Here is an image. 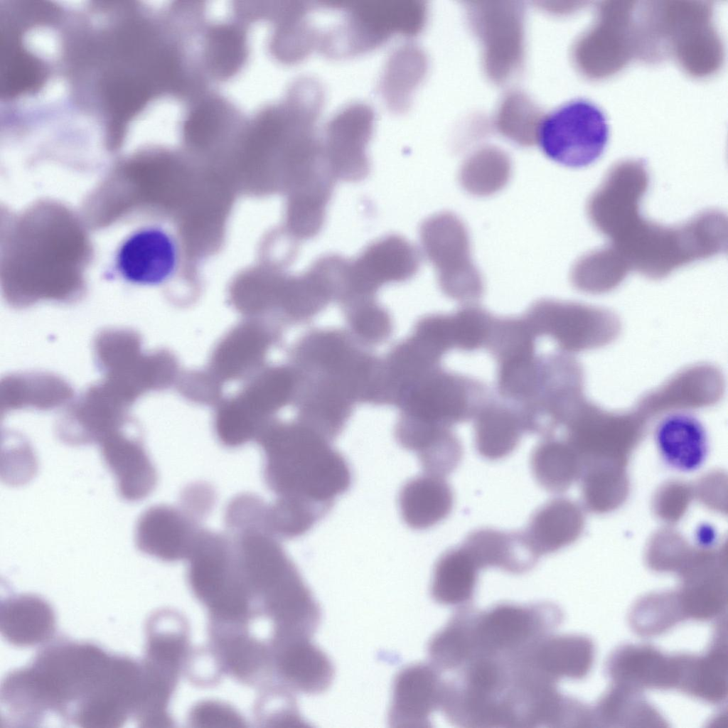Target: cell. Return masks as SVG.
<instances>
[{
  "instance_id": "6da1fadb",
  "label": "cell",
  "mask_w": 728,
  "mask_h": 728,
  "mask_svg": "<svg viewBox=\"0 0 728 728\" xmlns=\"http://www.w3.org/2000/svg\"><path fill=\"white\" fill-rule=\"evenodd\" d=\"M299 422L330 441L358 403L368 404L379 360L346 329L315 328L294 350Z\"/></svg>"
},
{
  "instance_id": "7a4b0ae2",
  "label": "cell",
  "mask_w": 728,
  "mask_h": 728,
  "mask_svg": "<svg viewBox=\"0 0 728 728\" xmlns=\"http://www.w3.org/2000/svg\"><path fill=\"white\" fill-rule=\"evenodd\" d=\"M646 188L616 183L596 198L589 216L611 240L603 251L625 276L637 269L651 278L664 277L675 268L707 258L711 235L698 215L683 225L665 228L650 223L638 212Z\"/></svg>"
},
{
  "instance_id": "3957f363",
  "label": "cell",
  "mask_w": 728,
  "mask_h": 728,
  "mask_svg": "<svg viewBox=\"0 0 728 728\" xmlns=\"http://www.w3.org/2000/svg\"><path fill=\"white\" fill-rule=\"evenodd\" d=\"M259 441L264 479L277 497L330 511L336 498L350 487L352 473L346 458L331 441L300 422L277 426Z\"/></svg>"
},
{
  "instance_id": "277c9868",
  "label": "cell",
  "mask_w": 728,
  "mask_h": 728,
  "mask_svg": "<svg viewBox=\"0 0 728 728\" xmlns=\"http://www.w3.org/2000/svg\"><path fill=\"white\" fill-rule=\"evenodd\" d=\"M113 655L90 643L58 640L43 647L28 666L48 710L70 721L100 689Z\"/></svg>"
},
{
  "instance_id": "5b68a950",
  "label": "cell",
  "mask_w": 728,
  "mask_h": 728,
  "mask_svg": "<svg viewBox=\"0 0 728 728\" xmlns=\"http://www.w3.org/2000/svg\"><path fill=\"white\" fill-rule=\"evenodd\" d=\"M188 560L191 587L214 624L245 626L251 615L252 596L230 537L203 529Z\"/></svg>"
},
{
  "instance_id": "8992f818",
  "label": "cell",
  "mask_w": 728,
  "mask_h": 728,
  "mask_svg": "<svg viewBox=\"0 0 728 728\" xmlns=\"http://www.w3.org/2000/svg\"><path fill=\"white\" fill-rule=\"evenodd\" d=\"M490 392L480 380L440 365L400 387L392 405L398 419L451 429L473 419Z\"/></svg>"
},
{
  "instance_id": "52a82bcc",
  "label": "cell",
  "mask_w": 728,
  "mask_h": 728,
  "mask_svg": "<svg viewBox=\"0 0 728 728\" xmlns=\"http://www.w3.org/2000/svg\"><path fill=\"white\" fill-rule=\"evenodd\" d=\"M419 232L423 253L434 268L441 292L463 304L476 303L484 293V282L472 260L463 221L451 212H440L426 218Z\"/></svg>"
},
{
  "instance_id": "ba28073f",
  "label": "cell",
  "mask_w": 728,
  "mask_h": 728,
  "mask_svg": "<svg viewBox=\"0 0 728 728\" xmlns=\"http://www.w3.org/2000/svg\"><path fill=\"white\" fill-rule=\"evenodd\" d=\"M582 365L562 351L539 355L535 385L517 407L525 433L550 437L587 400Z\"/></svg>"
},
{
  "instance_id": "9c48e42d",
  "label": "cell",
  "mask_w": 728,
  "mask_h": 728,
  "mask_svg": "<svg viewBox=\"0 0 728 728\" xmlns=\"http://www.w3.org/2000/svg\"><path fill=\"white\" fill-rule=\"evenodd\" d=\"M609 127L604 112L584 99L568 102L540 122L537 138L545 154L570 168L596 161L604 152Z\"/></svg>"
},
{
  "instance_id": "30bf717a",
  "label": "cell",
  "mask_w": 728,
  "mask_h": 728,
  "mask_svg": "<svg viewBox=\"0 0 728 728\" xmlns=\"http://www.w3.org/2000/svg\"><path fill=\"white\" fill-rule=\"evenodd\" d=\"M537 337L555 341L562 352L571 354L596 349L613 342L621 323L609 310L590 305L541 299L523 315Z\"/></svg>"
},
{
  "instance_id": "8fae6325",
  "label": "cell",
  "mask_w": 728,
  "mask_h": 728,
  "mask_svg": "<svg viewBox=\"0 0 728 728\" xmlns=\"http://www.w3.org/2000/svg\"><path fill=\"white\" fill-rule=\"evenodd\" d=\"M420 263L419 250L405 237L392 234L380 237L356 257L348 259L336 302L342 306L376 299L383 285L412 279L419 271Z\"/></svg>"
},
{
  "instance_id": "7c38bea8",
  "label": "cell",
  "mask_w": 728,
  "mask_h": 728,
  "mask_svg": "<svg viewBox=\"0 0 728 728\" xmlns=\"http://www.w3.org/2000/svg\"><path fill=\"white\" fill-rule=\"evenodd\" d=\"M373 113L363 105L346 107L328 123L321 139L324 159L336 180L359 182L370 173L367 154Z\"/></svg>"
},
{
  "instance_id": "4fadbf2b",
  "label": "cell",
  "mask_w": 728,
  "mask_h": 728,
  "mask_svg": "<svg viewBox=\"0 0 728 728\" xmlns=\"http://www.w3.org/2000/svg\"><path fill=\"white\" fill-rule=\"evenodd\" d=\"M180 258L177 238L165 228L153 225L135 231L122 242L115 267L128 282L156 286L176 274Z\"/></svg>"
},
{
  "instance_id": "5bb4252c",
  "label": "cell",
  "mask_w": 728,
  "mask_h": 728,
  "mask_svg": "<svg viewBox=\"0 0 728 728\" xmlns=\"http://www.w3.org/2000/svg\"><path fill=\"white\" fill-rule=\"evenodd\" d=\"M200 518L180 503L157 505L139 518L135 542L143 553L173 562L188 559L201 530Z\"/></svg>"
},
{
  "instance_id": "9a60e30c",
  "label": "cell",
  "mask_w": 728,
  "mask_h": 728,
  "mask_svg": "<svg viewBox=\"0 0 728 728\" xmlns=\"http://www.w3.org/2000/svg\"><path fill=\"white\" fill-rule=\"evenodd\" d=\"M270 648L273 671L286 690L318 694L331 685L333 665L327 655L311 641L310 636L274 633Z\"/></svg>"
},
{
  "instance_id": "2e32d148",
  "label": "cell",
  "mask_w": 728,
  "mask_h": 728,
  "mask_svg": "<svg viewBox=\"0 0 728 728\" xmlns=\"http://www.w3.org/2000/svg\"><path fill=\"white\" fill-rule=\"evenodd\" d=\"M721 372L710 365H696L676 373L639 400L636 410L645 417L710 407L724 391Z\"/></svg>"
},
{
  "instance_id": "e0dca14e",
  "label": "cell",
  "mask_w": 728,
  "mask_h": 728,
  "mask_svg": "<svg viewBox=\"0 0 728 728\" xmlns=\"http://www.w3.org/2000/svg\"><path fill=\"white\" fill-rule=\"evenodd\" d=\"M443 687L431 666L416 663L402 669L395 676L389 710L393 727H423L441 702Z\"/></svg>"
},
{
  "instance_id": "ac0fdd59",
  "label": "cell",
  "mask_w": 728,
  "mask_h": 728,
  "mask_svg": "<svg viewBox=\"0 0 728 728\" xmlns=\"http://www.w3.org/2000/svg\"><path fill=\"white\" fill-rule=\"evenodd\" d=\"M655 446L662 462L669 469L688 473L705 463L710 451L707 431L689 412L663 415L654 432Z\"/></svg>"
},
{
  "instance_id": "d6986e66",
  "label": "cell",
  "mask_w": 728,
  "mask_h": 728,
  "mask_svg": "<svg viewBox=\"0 0 728 728\" xmlns=\"http://www.w3.org/2000/svg\"><path fill=\"white\" fill-rule=\"evenodd\" d=\"M608 671L616 685L634 690L677 687L680 659L649 646H625L611 657Z\"/></svg>"
},
{
  "instance_id": "ffe728a7",
  "label": "cell",
  "mask_w": 728,
  "mask_h": 728,
  "mask_svg": "<svg viewBox=\"0 0 728 728\" xmlns=\"http://www.w3.org/2000/svg\"><path fill=\"white\" fill-rule=\"evenodd\" d=\"M461 546L480 569L498 567L513 573L531 569L540 556L524 531L479 528L469 534Z\"/></svg>"
},
{
  "instance_id": "44dd1931",
  "label": "cell",
  "mask_w": 728,
  "mask_h": 728,
  "mask_svg": "<svg viewBox=\"0 0 728 728\" xmlns=\"http://www.w3.org/2000/svg\"><path fill=\"white\" fill-rule=\"evenodd\" d=\"M55 630V616L43 599L30 594H16L1 601L0 632L9 643L27 647L48 641Z\"/></svg>"
},
{
  "instance_id": "7402d4cb",
  "label": "cell",
  "mask_w": 728,
  "mask_h": 728,
  "mask_svg": "<svg viewBox=\"0 0 728 728\" xmlns=\"http://www.w3.org/2000/svg\"><path fill=\"white\" fill-rule=\"evenodd\" d=\"M473 419L476 449L490 461L510 454L525 433L517 407L493 395Z\"/></svg>"
},
{
  "instance_id": "603a6c76",
  "label": "cell",
  "mask_w": 728,
  "mask_h": 728,
  "mask_svg": "<svg viewBox=\"0 0 728 728\" xmlns=\"http://www.w3.org/2000/svg\"><path fill=\"white\" fill-rule=\"evenodd\" d=\"M454 493L444 477L425 473L407 481L398 498L400 515L410 528L425 530L451 513Z\"/></svg>"
},
{
  "instance_id": "cb8c5ba5",
  "label": "cell",
  "mask_w": 728,
  "mask_h": 728,
  "mask_svg": "<svg viewBox=\"0 0 728 728\" xmlns=\"http://www.w3.org/2000/svg\"><path fill=\"white\" fill-rule=\"evenodd\" d=\"M240 23L218 22L204 27L200 60L209 81L228 79L245 64L248 55L247 36Z\"/></svg>"
},
{
  "instance_id": "d4e9b609",
  "label": "cell",
  "mask_w": 728,
  "mask_h": 728,
  "mask_svg": "<svg viewBox=\"0 0 728 728\" xmlns=\"http://www.w3.org/2000/svg\"><path fill=\"white\" fill-rule=\"evenodd\" d=\"M102 452L124 499L140 500L153 491L157 482L156 471L140 444L122 439L109 440L104 444Z\"/></svg>"
},
{
  "instance_id": "484cf974",
  "label": "cell",
  "mask_w": 728,
  "mask_h": 728,
  "mask_svg": "<svg viewBox=\"0 0 728 728\" xmlns=\"http://www.w3.org/2000/svg\"><path fill=\"white\" fill-rule=\"evenodd\" d=\"M213 639L223 670L244 682H258L272 668L270 651L244 626H216Z\"/></svg>"
},
{
  "instance_id": "4316f807",
  "label": "cell",
  "mask_w": 728,
  "mask_h": 728,
  "mask_svg": "<svg viewBox=\"0 0 728 728\" xmlns=\"http://www.w3.org/2000/svg\"><path fill=\"white\" fill-rule=\"evenodd\" d=\"M143 662L176 681L188 650L186 624L176 614L156 612L146 625Z\"/></svg>"
},
{
  "instance_id": "83f0119b",
  "label": "cell",
  "mask_w": 728,
  "mask_h": 728,
  "mask_svg": "<svg viewBox=\"0 0 728 728\" xmlns=\"http://www.w3.org/2000/svg\"><path fill=\"white\" fill-rule=\"evenodd\" d=\"M579 515L568 500L555 498L542 505L532 515L524 531L530 545L540 557L555 552L576 537Z\"/></svg>"
},
{
  "instance_id": "f1b7e54d",
  "label": "cell",
  "mask_w": 728,
  "mask_h": 728,
  "mask_svg": "<svg viewBox=\"0 0 728 728\" xmlns=\"http://www.w3.org/2000/svg\"><path fill=\"white\" fill-rule=\"evenodd\" d=\"M678 688L710 702L722 701L727 695V646L716 644L705 656L680 655Z\"/></svg>"
},
{
  "instance_id": "f546056e",
  "label": "cell",
  "mask_w": 728,
  "mask_h": 728,
  "mask_svg": "<svg viewBox=\"0 0 728 728\" xmlns=\"http://www.w3.org/2000/svg\"><path fill=\"white\" fill-rule=\"evenodd\" d=\"M478 569L461 545L446 551L434 566L431 589L434 599L445 604L465 601L473 593Z\"/></svg>"
},
{
  "instance_id": "4dcf8cb0",
  "label": "cell",
  "mask_w": 728,
  "mask_h": 728,
  "mask_svg": "<svg viewBox=\"0 0 728 728\" xmlns=\"http://www.w3.org/2000/svg\"><path fill=\"white\" fill-rule=\"evenodd\" d=\"M534 626L528 610L515 606L497 607L479 623L475 642L492 651L512 648L529 637Z\"/></svg>"
},
{
  "instance_id": "1f68e13d",
  "label": "cell",
  "mask_w": 728,
  "mask_h": 728,
  "mask_svg": "<svg viewBox=\"0 0 728 728\" xmlns=\"http://www.w3.org/2000/svg\"><path fill=\"white\" fill-rule=\"evenodd\" d=\"M594 658L592 642L584 637L567 636L545 644L537 656V665L555 677L581 678L590 670Z\"/></svg>"
},
{
  "instance_id": "d6a6232c",
  "label": "cell",
  "mask_w": 728,
  "mask_h": 728,
  "mask_svg": "<svg viewBox=\"0 0 728 728\" xmlns=\"http://www.w3.org/2000/svg\"><path fill=\"white\" fill-rule=\"evenodd\" d=\"M530 466L539 485L551 493L566 490L574 476L575 464L569 446L552 436L544 437L534 448Z\"/></svg>"
},
{
  "instance_id": "836d02e7",
  "label": "cell",
  "mask_w": 728,
  "mask_h": 728,
  "mask_svg": "<svg viewBox=\"0 0 728 728\" xmlns=\"http://www.w3.org/2000/svg\"><path fill=\"white\" fill-rule=\"evenodd\" d=\"M510 174L508 158L500 152L488 150L472 156L462 165L459 181L467 193L485 197L503 189Z\"/></svg>"
},
{
  "instance_id": "e575fe53",
  "label": "cell",
  "mask_w": 728,
  "mask_h": 728,
  "mask_svg": "<svg viewBox=\"0 0 728 728\" xmlns=\"http://www.w3.org/2000/svg\"><path fill=\"white\" fill-rule=\"evenodd\" d=\"M537 338L523 315L495 316L485 348L500 363L535 355Z\"/></svg>"
},
{
  "instance_id": "d590c367",
  "label": "cell",
  "mask_w": 728,
  "mask_h": 728,
  "mask_svg": "<svg viewBox=\"0 0 728 728\" xmlns=\"http://www.w3.org/2000/svg\"><path fill=\"white\" fill-rule=\"evenodd\" d=\"M346 330L361 344L372 348L389 340L394 323L388 309L377 299L358 303L341 309Z\"/></svg>"
},
{
  "instance_id": "8d00e7d4",
  "label": "cell",
  "mask_w": 728,
  "mask_h": 728,
  "mask_svg": "<svg viewBox=\"0 0 728 728\" xmlns=\"http://www.w3.org/2000/svg\"><path fill=\"white\" fill-rule=\"evenodd\" d=\"M400 51L386 67L381 83L386 102L397 110L408 105L414 85H417L422 73L420 56L416 50L408 48Z\"/></svg>"
},
{
  "instance_id": "74e56055",
  "label": "cell",
  "mask_w": 728,
  "mask_h": 728,
  "mask_svg": "<svg viewBox=\"0 0 728 728\" xmlns=\"http://www.w3.org/2000/svg\"><path fill=\"white\" fill-rule=\"evenodd\" d=\"M597 717L604 723L616 724L620 723L663 722L653 708L636 696V690L617 685L611 690L599 702L597 707Z\"/></svg>"
},
{
  "instance_id": "f35d334b",
  "label": "cell",
  "mask_w": 728,
  "mask_h": 728,
  "mask_svg": "<svg viewBox=\"0 0 728 728\" xmlns=\"http://www.w3.org/2000/svg\"><path fill=\"white\" fill-rule=\"evenodd\" d=\"M449 316L454 349L473 352L486 348L493 315L474 303L463 304Z\"/></svg>"
},
{
  "instance_id": "ab89813d",
  "label": "cell",
  "mask_w": 728,
  "mask_h": 728,
  "mask_svg": "<svg viewBox=\"0 0 728 728\" xmlns=\"http://www.w3.org/2000/svg\"><path fill=\"white\" fill-rule=\"evenodd\" d=\"M686 618L678 594H655L642 599L632 614V624L645 635L660 633Z\"/></svg>"
},
{
  "instance_id": "60d3db41",
  "label": "cell",
  "mask_w": 728,
  "mask_h": 728,
  "mask_svg": "<svg viewBox=\"0 0 728 728\" xmlns=\"http://www.w3.org/2000/svg\"><path fill=\"white\" fill-rule=\"evenodd\" d=\"M191 722L196 727H241L242 717L231 707L218 702H203L192 710Z\"/></svg>"
}]
</instances>
